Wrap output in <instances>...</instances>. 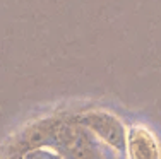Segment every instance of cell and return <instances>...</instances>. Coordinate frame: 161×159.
Listing matches in <instances>:
<instances>
[{
	"mask_svg": "<svg viewBox=\"0 0 161 159\" xmlns=\"http://www.w3.org/2000/svg\"><path fill=\"white\" fill-rule=\"evenodd\" d=\"M74 120L79 127L89 130L94 137L108 144L112 149L124 151L127 130L124 127V122L113 113L105 109H89V111H82Z\"/></svg>",
	"mask_w": 161,
	"mask_h": 159,
	"instance_id": "1",
	"label": "cell"
},
{
	"mask_svg": "<svg viewBox=\"0 0 161 159\" xmlns=\"http://www.w3.org/2000/svg\"><path fill=\"white\" fill-rule=\"evenodd\" d=\"M124 151L127 159H161L158 135L142 123H136L127 130Z\"/></svg>",
	"mask_w": 161,
	"mask_h": 159,
	"instance_id": "2",
	"label": "cell"
}]
</instances>
